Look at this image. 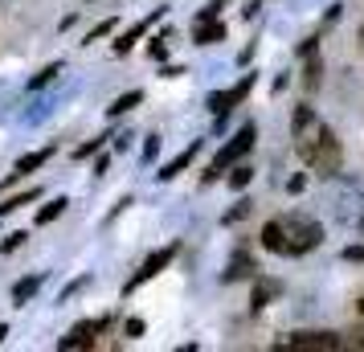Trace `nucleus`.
<instances>
[{
    "label": "nucleus",
    "instance_id": "nucleus-28",
    "mask_svg": "<svg viewBox=\"0 0 364 352\" xmlns=\"http://www.w3.org/2000/svg\"><path fill=\"white\" fill-rule=\"evenodd\" d=\"M160 144H164L160 135H148V144H144V164H151V160H156V151H160Z\"/></svg>",
    "mask_w": 364,
    "mask_h": 352
},
{
    "label": "nucleus",
    "instance_id": "nucleus-21",
    "mask_svg": "<svg viewBox=\"0 0 364 352\" xmlns=\"http://www.w3.org/2000/svg\"><path fill=\"white\" fill-rule=\"evenodd\" d=\"M66 197H53V201H46L41 205V209H37V225H50L53 218H62V213H66Z\"/></svg>",
    "mask_w": 364,
    "mask_h": 352
},
{
    "label": "nucleus",
    "instance_id": "nucleus-22",
    "mask_svg": "<svg viewBox=\"0 0 364 352\" xmlns=\"http://www.w3.org/2000/svg\"><path fill=\"white\" fill-rule=\"evenodd\" d=\"M37 197H41V188H29V193H17V197L0 201V218H4V213H13V209H21V205H33Z\"/></svg>",
    "mask_w": 364,
    "mask_h": 352
},
{
    "label": "nucleus",
    "instance_id": "nucleus-15",
    "mask_svg": "<svg viewBox=\"0 0 364 352\" xmlns=\"http://www.w3.org/2000/svg\"><path fill=\"white\" fill-rule=\"evenodd\" d=\"M50 156H53V148H46V151H29V156H21V160H17V168L9 172V181H21V176H29V172H37V168L46 164ZM0 185H4V181H0Z\"/></svg>",
    "mask_w": 364,
    "mask_h": 352
},
{
    "label": "nucleus",
    "instance_id": "nucleus-14",
    "mask_svg": "<svg viewBox=\"0 0 364 352\" xmlns=\"http://www.w3.org/2000/svg\"><path fill=\"white\" fill-rule=\"evenodd\" d=\"M193 41H197V46H217V41H225V21H200V25H193Z\"/></svg>",
    "mask_w": 364,
    "mask_h": 352
},
{
    "label": "nucleus",
    "instance_id": "nucleus-18",
    "mask_svg": "<svg viewBox=\"0 0 364 352\" xmlns=\"http://www.w3.org/2000/svg\"><path fill=\"white\" fill-rule=\"evenodd\" d=\"M303 58H307V66H303V86H307V90H319V74H323V58H319V53H303Z\"/></svg>",
    "mask_w": 364,
    "mask_h": 352
},
{
    "label": "nucleus",
    "instance_id": "nucleus-20",
    "mask_svg": "<svg viewBox=\"0 0 364 352\" xmlns=\"http://www.w3.org/2000/svg\"><path fill=\"white\" fill-rule=\"evenodd\" d=\"M139 102H144V90H127V95H119V99L107 107V115H111V119L127 115V111H132V107H139Z\"/></svg>",
    "mask_w": 364,
    "mask_h": 352
},
{
    "label": "nucleus",
    "instance_id": "nucleus-17",
    "mask_svg": "<svg viewBox=\"0 0 364 352\" xmlns=\"http://www.w3.org/2000/svg\"><path fill=\"white\" fill-rule=\"evenodd\" d=\"M62 74H66V62H50V66L41 70V74H33V78H29V95H33V90H46V86L58 82Z\"/></svg>",
    "mask_w": 364,
    "mask_h": 352
},
{
    "label": "nucleus",
    "instance_id": "nucleus-26",
    "mask_svg": "<svg viewBox=\"0 0 364 352\" xmlns=\"http://www.w3.org/2000/svg\"><path fill=\"white\" fill-rule=\"evenodd\" d=\"M144 328H148V324H144L139 316H132L127 324H123V336H127V340H139V336H144Z\"/></svg>",
    "mask_w": 364,
    "mask_h": 352
},
{
    "label": "nucleus",
    "instance_id": "nucleus-10",
    "mask_svg": "<svg viewBox=\"0 0 364 352\" xmlns=\"http://www.w3.org/2000/svg\"><path fill=\"white\" fill-rule=\"evenodd\" d=\"M262 250H270V254H291V246H287V230H282V218H270L262 225Z\"/></svg>",
    "mask_w": 364,
    "mask_h": 352
},
{
    "label": "nucleus",
    "instance_id": "nucleus-13",
    "mask_svg": "<svg viewBox=\"0 0 364 352\" xmlns=\"http://www.w3.org/2000/svg\"><path fill=\"white\" fill-rule=\"evenodd\" d=\"M41 283H46V274H41V270H37V274H25V279H17V287H13V307H25V303H29L37 291H41Z\"/></svg>",
    "mask_w": 364,
    "mask_h": 352
},
{
    "label": "nucleus",
    "instance_id": "nucleus-9",
    "mask_svg": "<svg viewBox=\"0 0 364 352\" xmlns=\"http://www.w3.org/2000/svg\"><path fill=\"white\" fill-rule=\"evenodd\" d=\"M107 332V319H82V324H74L70 336L58 340V348H95V340Z\"/></svg>",
    "mask_w": 364,
    "mask_h": 352
},
{
    "label": "nucleus",
    "instance_id": "nucleus-36",
    "mask_svg": "<svg viewBox=\"0 0 364 352\" xmlns=\"http://www.w3.org/2000/svg\"><path fill=\"white\" fill-rule=\"evenodd\" d=\"M303 185H307L303 176H291V181H287V188H291V193H303Z\"/></svg>",
    "mask_w": 364,
    "mask_h": 352
},
{
    "label": "nucleus",
    "instance_id": "nucleus-24",
    "mask_svg": "<svg viewBox=\"0 0 364 352\" xmlns=\"http://www.w3.org/2000/svg\"><path fill=\"white\" fill-rule=\"evenodd\" d=\"M25 242H29V230H17V234H9L4 242H0V250H4V254H13L17 246H25Z\"/></svg>",
    "mask_w": 364,
    "mask_h": 352
},
{
    "label": "nucleus",
    "instance_id": "nucleus-23",
    "mask_svg": "<svg viewBox=\"0 0 364 352\" xmlns=\"http://www.w3.org/2000/svg\"><path fill=\"white\" fill-rule=\"evenodd\" d=\"M250 181H254V168H250V164H233V172L225 176V185H230V188H246Z\"/></svg>",
    "mask_w": 364,
    "mask_h": 352
},
{
    "label": "nucleus",
    "instance_id": "nucleus-19",
    "mask_svg": "<svg viewBox=\"0 0 364 352\" xmlns=\"http://www.w3.org/2000/svg\"><path fill=\"white\" fill-rule=\"evenodd\" d=\"M279 291H282V287L274 283V279H258V283H254V311H262V307L274 299Z\"/></svg>",
    "mask_w": 364,
    "mask_h": 352
},
{
    "label": "nucleus",
    "instance_id": "nucleus-33",
    "mask_svg": "<svg viewBox=\"0 0 364 352\" xmlns=\"http://www.w3.org/2000/svg\"><path fill=\"white\" fill-rule=\"evenodd\" d=\"M82 287H86V279H78V283H70L66 291H62V295H58V303H66L70 295H78V291H82Z\"/></svg>",
    "mask_w": 364,
    "mask_h": 352
},
{
    "label": "nucleus",
    "instance_id": "nucleus-25",
    "mask_svg": "<svg viewBox=\"0 0 364 352\" xmlns=\"http://www.w3.org/2000/svg\"><path fill=\"white\" fill-rule=\"evenodd\" d=\"M102 139H111V135H95L90 144H82V148H74V160H86V156H95V151L102 148Z\"/></svg>",
    "mask_w": 364,
    "mask_h": 352
},
{
    "label": "nucleus",
    "instance_id": "nucleus-37",
    "mask_svg": "<svg viewBox=\"0 0 364 352\" xmlns=\"http://www.w3.org/2000/svg\"><path fill=\"white\" fill-rule=\"evenodd\" d=\"M356 41H360V53H364V25L356 29Z\"/></svg>",
    "mask_w": 364,
    "mask_h": 352
},
{
    "label": "nucleus",
    "instance_id": "nucleus-6",
    "mask_svg": "<svg viewBox=\"0 0 364 352\" xmlns=\"http://www.w3.org/2000/svg\"><path fill=\"white\" fill-rule=\"evenodd\" d=\"M62 102H66V95H62V90H50V95H46V90H33V102L21 111V123L37 127V123H46V119H50Z\"/></svg>",
    "mask_w": 364,
    "mask_h": 352
},
{
    "label": "nucleus",
    "instance_id": "nucleus-31",
    "mask_svg": "<svg viewBox=\"0 0 364 352\" xmlns=\"http://www.w3.org/2000/svg\"><path fill=\"white\" fill-rule=\"evenodd\" d=\"M344 344H352V348H360V352H364V324H356V328L348 332V340H344Z\"/></svg>",
    "mask_w": 364,
    "mask_h": 352
},
{
    "label": "nucleus",
    "instance_id": "nucleus-7",
    "mask_svg": "<svg viewBox=\"0 0 364 352\" xmlns=\"http://www.w3.org/2000/svg\"><path fill=\"white\" fill-rule=\"evenodd\" d=\"M250 90H254V74H242L230 90H217V95H209V111H213V115H230V111L246 99Z\"/></svg>",
    "mask_w": 364,
    "mask_h": 352
},
{
    "label": "nucleus",
    "instance_id": "nucleus-3",
    "mask_svg": "<svg viewBox=\"0 0 364 352\" xmlns=\"http://www.w3.org/2000/svg\"><path fill=\"white\" fill-rule=\"evenodd\" d=\"M282 230H287V246H291V258L299 254H311L319 242H323V225L311 218V213H282Z\"/></svg>",
    "mask_w": 364,
    "mask_h": 352
},
{
    "label": "nucleus",
    "instance_id": "nucleus-27",
    "mask_svg": "<svg viewBox=\"0 0 364 352\" xmlns=\"http://www.w3.org/2000/svg\"><path fill=\"white\" fill-rule=\"evenodd\" d=\"M246 213H250V201H237V205H233V209H230V213H225L221 221H225V225H233V221H242Z\"/></svg>",
    "mask_w": 364,
    "mask_h": 352
},
{
    "label": "nucleus",
    "instance_id": "nucleus-1",
    "mask_svg": "<svg viewBox=\"0 0 364 352\" xmlns=\"http://www.w3.org/2000/svg\"><path fill=\"white\" fill-rule=\"evenodd\" d=\"M295 151L311 164V172L323 176V181L340 176V168H344V148H340L336 132H331L323 119H315V111L307 102L295 107Z\"/></svg>",
    "mask_w": 364,
    "mask_h": 352
},
{
    "label": "nucleus",
    "instance_id": "nucleus-32",
    "mask_svg": "<svg viewBox=\"0 0 364 352\" xmlns=\"http://www.w3.org/2000/svg\"><path fill=\"white\" fill-rule=\"evenodd\" d=\"M344 262H364V246H344Z\"/></svg>",
    "mask_w": 364,
    "mask_h": 352
},
{
    "label": "nucleus",
    "instance_id": "nucleus-8",
    "mask_svg": "<svg viewBox=\"0 0 364 352\" xmlns=\"http://www.w3.org/2000/svg\"><path fill=\"white\" fill-rule=\"evenodd\" d=\"M172 258H176V246H164V250H156V254L148 258V262H144V267L135 270L132 279H127V287H123V295H132V291H139V287L148 283V279H156L160 270H168V262H172Z\"/></svg>",
    "mask_w": 364,
    "mask_h": 352
},
{
    "label": "nucleus",
    "instance_id": "nucleus-34",
    "mask_svg": "<svg viewBox=\"0 0 364 352\" xmlns=\"http://www.w3.org/2000/svg\"><path fill=\"white\" fill-rule=\"evenodd\" d=\"M148 53H151V58H156V62H160V58H164V53H168V50H164V41H160V37H151V50H148Z\"/></svg>",
    "mask_w": 364,
    "mask_h": 352
},
{
    "label": "nucleus",
    "instance_id": "nucleus-35",
    "mask_svg": "<svg viewBox=\"0 0 364 352\" xmlns=\"http://www.w3.org/2000/svg\"><path fill=\"white\" fill-rule=\"evenodd\" d=\"M132 139H135L132 132H123V135H115V148H119V151H127V148H132Z\"/></svg>",
    "mask_w": 364,
    "mask_h": 352
},
{
    "label": "nucleus",
    "instance_id": "nucleus-2",
    "mask_svg": "<svg viewBox=\"0 0 364 352\" xmlns=\"http://www.w3.org/2000/svg\"><path fill=\"white\" fill-rule=\"evenodd\" d=\"M328 213L336 225H344L348 234L356 230L364 221V181H356V176H331V185H328Z\"/></svg>",
    "mask_w": 364,
    "mask_h": 352
},
{
    "label": "nucleus",
    "instance_id": "nucleus-39",
    "mask_svg": "<svg viewBox=\"0 0 364 352\" xmlns=\"http://www.w3.org/2000/svg\"><path fill=\"white\" fill-rule=\"evenodd\" d=\"M4 336H9V324H0V340H4Z\"/></svg>",
    "mask_w": 364,
    "mask_h": 352
},
{
    "label": "nucleus",
    "instance_id": "nucleus-5",
    "mask_svg": "<svg viewBox=\"0 0 364 352\" xmlns=\"http://www.w3.org/2000/svg\"><path fill=\"white\" fill-rule=\"evenodd\" d=\"M274 348H291V352H336V348H344V336H340V332H291V336H282Z\"/></svg>",
    "mask_w": 364,
    "mask_h": 352
},
{
    "label": "nucleus",
    "instance_id": "nucleus-4",
    "mask_svg": "<svg viewBox=\"0 0 364 352\" xmlns=\"http://www.w3.org/2000/svg\"><path fill=\"white\" fill-rule=\"evenodd\" d=\"M254 139H258V123H242L237 132H233V139L225 144V148L217 151V160L209 164V172H205V181H217V176H225V168H233L242 156H250V148H254Z\"/></svg>",
    "mask_w": 364,
    "mask_h": 352
},
{
    "label": "nucleus",
    "instance_id": "nucleus-40",
    "mask_svg": "<svg viewBox=\"0 0 364 352\" xmlns=\"http://www.w3.org/2000/svg\"><path fill=\"white\" fill-rule=\"evenodd\" d=\"M356 311H360V316H364V299H360V303H356Z\"/></svg>",
    "mask_w": 364,
    "mask_h": 352
},
{
    "label": "nucleus",
    "instance_id": "nucleus-30",
    "mask_svg": "<svg viewBox=\"0 0 364 352\" xmlns=\"http://www.w3.org/2000/svg\"><path fill=\"white\" fill-rule=\"evenodd\" d=\"M29 4H37V0H0V9H4V13H25Z\"/></svg>",
    "mask_w": 364,
    "mask_h": 352
},
{
    "label": "nucleus",
    "instance_id": "nucleus-29",
    "mask_svg": "<svg viewBox=\"0 0 364 352\" xmlns=\"http://www.w3.org/2000/svg\"><path fill=\"white\" fill-rule=\"evenodd\" d=\"M111 29H115V21H102V25H95V29L86 33V46H90V41H99V37H107Z\"/></svg>",
    "mask_w": 364,
    "mask_h": 352
},
{
    "label": "nucleus",
    "instance_id": "nucleus-38",
    "mask_svg": "<svg viewBox=\"0 0 364 352\" xmlns=\"http://www.w3.org/2000/svg\"><path fill=\"white\" fill-rule=\"evenodd\" d=\"M352 234H356V238H364V221H360V225H356V230H352Z\"/></svg>",
    "mask_w": 364,
    "mask_h": 352
},
{
    "label": "nucleus",
    "instance_id": "nucleus-16",
    "mask_svg": "<svg viewBox=\"0 0 364 352\" xmlns=\"http://www.w3.org/2000/svg\"><path fill=\"white\" fill-rule=\"evenodd\" d=\"M250 274H254V258H250L246 250H237L233 262H230V270H225L221 279H225V283H237V279H250Z\"/></svg>",
    "mask_w": 364,
    "mask_h": 352
},
{
    "label": "nucleus",
    "instance_id": "nucleus-11",
    "mask_svg": "<svg viewBox=\"0 0 364 352\" xmlns=\"http://www.w3.org/2000/svg\"><path fill=\"white\" fill-rule=\"evenodd\" d=\"M197 139H193V144H188V148L181 151V156H176V160H168V164H160V172H156V181H176V176H181L184 168L193 164V156H197Z\"/></svg>",
    "mask_w": 364,
    "mask_h": 352
},
{
    "label": "nucleus",
    "instance_id": "nucleus-12",
    "mask_svg": "<svg viewBox=\"0 0 364 352\" xmlns=\"http://www.w3.org/2000/svg\"><path fill=\"white\" fill-rule=\"evenodd\" d=\"M160 17H164V9H156L151 17H144V21H139V25H132V29H127V33H123V37H119V41H115V53H127V50H132L135 41H139V37L148 33V29H151V25H156V21H160Z\"/></svg>",
    "mask_w": 364,
    "mask_h": 352
}]
</instances>
